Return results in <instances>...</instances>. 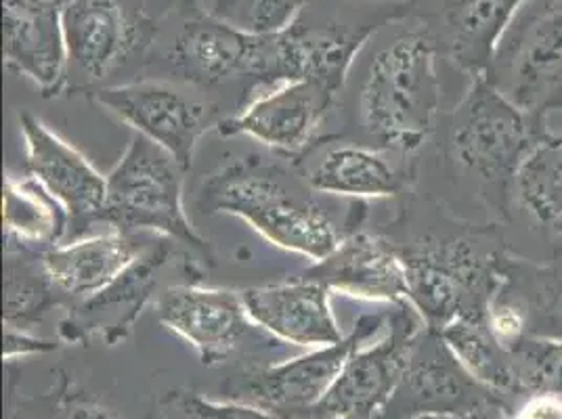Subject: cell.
<instances>
[{"mask_svg":"<svg viewBox=\"0 0 562 419\" xmlns=\"http://www.w3.org/2000/svg\"><path fill=\"white\" fill-rule=\"evenodd\" d=\"M336 99L308 80L281 82L252 97L239 114L225 117L216 131L225 137H250L299 162L322 143V126Z\"/></svg>","mask_w":562,"mask_h":419,"instance_id":"cell-14","label":"cell"},{"mask_svg":"<svg viewBox=\"0 0 562 419\" xmlns=\"http://www.w3.org/2000/svg\"><path fill=\"white\" fill-rule=\"evenodd\" d=\"M186 168L160 145L133 135L108 177L103 223L120 231H149L175 239L211 257L209 241L198 234L183 206Z\"/></svg>","mask_w":562,"mask_h":419,"instance_id":"cell-7","label":"cell"},{"mask_svg":"<svg viewBox=\"0 0 562 419\" xmlns=\"http://www.w3.org/2000/svg\"><path fill=\"white\" fill-rule=\"evenodd\" d=\"M143 250L135 235L112 229L61 241L41 254V264L59 301L71 306L105 290Z\"/></svg>","mask_w":562,"mask_h":419,"instance_id":"cell-22","label":"cell"},{"mask_svg":"<svg viewBox=\"0 0 562 419\" xmlns=\"http://www.w3.org/2000/svg\"><path fill=\"white\" fill-rule=\"evenodd\" d=\"M235 7H237V0H214V13L221 15V18H232L235 13Z\"/></svg>","mask_w":562,"mask_h":419,"instance_id":"cell-35","label":"cell"},{"mask_svg":"<svg viewBox=\"0 0 562 419\" xmlns=\"http://www.w3.org/2000/svg\"><path fill=\"white\" fill-rule=\"evenodd\" d=\"M483 390L447 349L439 331L426 327L386 407L414 416H467L479 409Z\"/></svg>","mask_w":562,"mask_h":419,"instance_id":"cell-20","label":"cell"},{"mask_svg":"<svg viewBox=\"0 0 562 419\" xmlns=\"http://www.w3.org/2000/svg\"><path fill=\"white\" fill-rule=\"evenodd\" d=\"M18 120L24 140L25 174L66 210V241L91 235V227L103 223L108 177L80 149L50 131L41 117L22 112Z\"/></svg>","mask_w":562,"mask_h":419,"instance_id":"cell-12","label":"cell"},{"mask_svg":"<svg viewBox=\"0 0 562 419\" xmlns=\"http://www.w3.org/2000/svg\"><path fill=\"white\" fill-rule=\"evenodd\" d=\"M418 419H449L447 416H420Z\"/></svg>","mask_w":562,"mask_h":419,"instance_id":"cell-37","label":"cell"},{"mask_svg":"<svg viewBox=\"0 0 562 419\" xmlns=\"http://www.w3.org/2000/svg\"><path fill=\"white\" fill-rule=\"evenodd\" d=\"M55 2H59V4H64V7H66L70 0H55Z\"/></svg>","mask_w":562,"mask_h":419,"instance_id":"cell-39","label":"cell"},{"mask_svg":"<svg viewBox=\"0 0 562 419\" xmlns=\"http://www.w3.org/2000/svg\"><path fill=\"white\" fill-rule=\"evenodd\" d=\"M317 147L322 154L305 170L315 193L366 202L395 197L409 183V172L393 166L372 145L322 140Z\"/></svg>","mask_w":562,"mask_h":419,"instance_id":"cell-23","label":"cell"},{"mask_svg":"<svg viewBox=\"0 0 562 419\" xmlns=\"http://www.w3.org/2000/svg\"><path fill=\"white\" fill-rule=\"evenodd\" d=\"M557 112H562V105L559 107V110H557ZM552 135H559V133H552Z\"/></svg>","mask_w":562,"mask_h":419,"instance_id":"cell-40","label":"cell"},{"mask_svg":"<svg viewBox=\"0 0 562 419\" xmlns=\"http://www.w3.org/2000/svg\"><path fill=\"white\" fill-rule=\"evenodd\" d=\"M4 250L43 254L66 241L68 214L32 177L4 174L2 189Z\"/></svg>","mask_w":562,"mask_h":419,"instance_id":"cell-25","label":"cell"},{"mask_svg":"<svg viewBox=\"0 0 562 419\" xmlns=\"http://www.w3.org/2000/svg\"><path fill=\"white\" fill-rule=\"evenodd\" d=\"M172 254L175 250L168 239L145 248L105 290L85 303L68 306V315L59 324V336L66 342H85L99 336L110 347L124 340L151 301L158 273Z\"/></svg>","mask_w":562,"mask_h":419,"instance_id":"cell-19","label":"cell"},{"mask_svg":"<svg viewBox=\"0 0 562 419\" xmlns=\"http://www.w3.org/2000/svg\"><path fill=\"white\" fill-rule=\"evenodd\" d=\"M71 93L112 87L128 66H143L160 38L147 0H70L64 7Z\"/></svg>","mask_w":562,"mask_h":419,"instance_id":"cell-8","label":"cell"},{"mask_svg":"<svg viewBox=\"0 0 562 419\" xmlns=\"http://www.w3.org/2000/svg\"><path fill=\"white\" fill-rule=\"evenodd\" d=\"M391 313L361 315L345 340L265 370L248 372L239 386L244 396L265 409L306 411L315 409L345 370L352 352L386 331Z\"/></svg>","mask_w":562,"mask_h":419,"instance_id":"cell-13","label":"cell"},{"mask_svg":"<svg viewBox=\"0 0 562 419\" xmlns=\"http://www.w3.org/2000/svg\"><path fill=\"white\" fill-rule=\"evenodd\" d=\"M389 239L405 267L409 304L426 326L439 331L458 317L487 319L499 260L506 254L495 227L453 225Z\"/></svg>","mask_w":562,"mask_h":419,"instance_id":"cell-2","label":"cell"},{"mask_svg":"<svg viewBox=\"0 0 562 419\" xmlns=\"http://www.w3.org/2000/svg\"><path fill=\"white\" fill-rule=\"evenodd\" d=\"M177 2H179V0H177ZM177 2H175V4H177Z\"/></svg>","mask_w":562,"mask_h":419,"instance_id":"cell-41","label":"cell"},{"mask_svg":"<svg viewBox=\"0 0 562 419\" xmlns=\"http://www.w3.org/2000/svg\"><path fill=\"white\" fill-rule=\"evenodd\" d=\"M308 0H255L248 25L255 32H278L288 24Z\"/></svg>","mask_w":562,"mask_h":419,"instance_id":"cell-31","label":"cell"},{"mask_svg":"<svg viewBox=\"0 0 562 419\" xmlns=\"http://www.w3.org/2000/svg\"><path fill=\"white\" fill-rule=\"evenodd\" d=\"M311 191L305 174L301 179L280 163L248 156L212 174L200 208L237 216L269 244L319 262L338 248L347 229L336 227Z\"/></svg>","mask_w":562,"mask_h":419,"instance_id":"cell-1","label":"cell"},{"mask_svg":"<svg viewBox=\"0 0 562 419\" xmlns=\"http://www.w3.org/2000/svg\"><path fill=\"white\" fill-rule=\"evenodd\" d=\"M179 405L189 419H273V416L252 405L216 403L193 395L181 396Z\"/></svg>","mask_w":562,"mask_h":419,"instance_id":"cell-30","label":"cell"},{"mask_svg":"<svg viewBox=\"0 0 562 419\" xmlns=\"http://www.w3.org/2000/svg\"><path fill=\"white\" fill-rule=\"evenodd\" d=\"M4 66L36 84L43 97L68 93L64 4L55 0H2Z\"/></svg>","mask_w":562,"mask_h":419,"instance_id":"cell-17","label":"cell"},{"mask_svg":"<svg viewBox=\"0 0 562 419\" xmlns=\"http://www.w3.org/2000/svg\"><path fill=\"white\" fill-rule=\"evenodd\" d=\"M460 419H495L490 414H485V411H481V409H474V411H470L467 416H462Z\"/></svg>","mask_w":562,"mask_h":419,"instance_id":"cell-36","label":"cell"},{"mask_svg":"<svg viewBox=\"0 0 562 419\" xmlns=\"http://www.w3.org/2000/svg\"><path fill=\"white\" fill-rule=\"evenodd\" d=\"M497 273L493 296L515 308L525 333L562 340V267L504 254Z\"/></svg>","mask_w":562,"mask_h":419,"instance_id":"cell-24","label":"cell"},{"mask_svg":"<svg viewBox=\"0 0 562 419\" xmlns=\"http://www.w3.org/2000/svg\"><path fill=\"white\" fill-rule=\"evenodd\" d=\"M154 313L158 321L183 338L206 365L227 359L252 326L239 292L193 283L162 290L154 303Z\"/></svg>","mask_w":562,"mask_h":419,"instance_id":"cell-18","label":"cell"},{"mask_svg":"<svg viewBox=\"0 0 562 419\" xmlns=\"http://www.w3.org/2000/svg\"><path fill=\"white\" fill-rule=\"evenodd\" d=\"M554 229H557V231L562 235V218L561 220H557V223H554Z\"/></svg>","mask_w":562,"mask_h":419,"instance_id":"cell-38","label":"cell"},{"mask_svg":"<svg viewBox=\"0 0 562 419\" xmlns=\"http://www.w3.org/2000/svg\"><path fill=\"white\" fill-rule=\"evenodd\" d=\"M508 356L520 388L562 396V340L527 336Z\"/></svg>","mask_w":562,"mask_h":419,"instance_id":"cell-29","label":"cell"},{"mask_svg":"<svg viewBox=\"0 0 562 419\" xmlns=\"http://www.w3.org/2000/svg\"><path fill=\"white\" fill-rule=\"evenodd\" d=\"M527 0H416L414 15L439 55L472 78L485 76L504 32Z\"/></svg>","mask_w":562,"mask_h":419,"instance_id":"cell-16","label":"cell"},{"mask_svg":"<svg viewBox=\"0 0 562 419\" xmlns=\"http://www.w3.org/2000/svg\"><path fill=\"white\" fill-rule=\"evenodd\" d=\"M4 327L25 329L61 303L41 264V254L4 250Z\"/></svg>","mask_w":562,"mask_h":419,"instance_id":"cell-28","label":"cell"},{"mask_svg":"<svg viewBox=\"0 0 562 419\" xmlns=\"http://www.w3.org/2000/svg\"><path fill=\"white\" fill-rule=\"evenodd\" d=\"M515 419H562V396L536 393L522 403Z\"/></svg>","mask_w":562,"mask_h":419,"instance_id":"cell-33","label":"cell"},{"mask_svg":"<svg viewBox=\"0 0 562 419\" xmlns=\"http://www.w3.org/2000/svg\"><path fill=\"white\" fill-rule=\"evenodd\" d=\"M426 327L412 304L395 306L386 331L374 344H363L352 352L328 395L313 411L328 419H366L386 407L397 390L409 352Z\"/></svg>","mask_w":562,"mask_h":419,"instance_id":"cell-11","label":"cell"},{"mask_svg":"<svg viewBox=\"0 0 562 419\" xmlns=\"http://www.w3.org/2000/svg\"><path fill=\"white\" fill-rule=\"evenodd\" d=\"M546 133L543 122L518 110L479 76L449 116L447 147L476 179L493 208L504 212L520 163Z\"/></svg>","mask_w":562,"mask_h":419,"instance_id":"cell-5","label":"cell"},{"mask_svg":"<svg viewBox=\"0 0 562 419\" xmlns=\"http://www.w3.org/2000/svg\"><path fill=\"white\" fill-rule=\"evenodd\" d=\"M485 78L543 122L562 105V0H527L504 32Z\"/></svg>","mask_w":562,"mask_h":419,"instance_id":"cell-9","label":"cell"},{"mask_svg":"<svg viewBox=\"0 0 562 419\" xmlns=\"http://www.w3.org/2000/svg\"><path fill=\"white\" fill-rule=\"evenodd\" d=\"M439 336L464 367V372L485 390L504 393L520 388L510 356L493 338L487 319L458 317L441 327Z\"/></svg>","mask_w":562,"mask_h":419,"instance_id":"cell-26","label":"cell"},{"mask_svg":"<svg viewBox=\"0 0 562 419\" xmlns=\"http://www.w3.org/2000/svg\"><path fill=\"white\" fill-rule=\"evenodd\" d=\"M57 349V344L30 336L25 329L20 327H7L4 331V359L11 361L15 356H25L34 352H47V350Z\"/></svg>","mask_w":562,"mask_h":419,"instance_id":"cell-32","label":"cell"},{"mask_svg":"<svg viewBox=\"0 0 562 419\" xmlns=\"http://www.w3.org/2000/svg\"><path fill=\"white\" fill-rule=\"evenodd\" d=\"M437 57L422 25L375 53L357 97V117L372 147L412 156L430 137L441 112Z\"/></svg>","mask_w":562,"mask_h":419,"instance_id":"cell-4","label":"cell"},{"mask_svg":"<svg viewBox=\"0 0 562 419\" xmlns=\"http://www.w3.org/2000/svg\"><path fill=\"white\" fill-rule=\"evenodd\" d=\"M414 9L416 0H308L273 32L269 87L308 80L338 97L370 38Z\"/></svg>","mask_w":562,"mask_h":419,"instance_id":"cell-3","label":"cell"},{"mask_svg":"<svg viewBox=\"0 0 562 419\" xmlns=\"http://www.w3.org/2000/svg\"><path fill=\"white\" fill-rule=\"evenodd\" d=\"M366 214L363 202L352 204L342 241L328 258L313 262L305 275L322 281L331 294L391 306L409 304L403 260L386 235L361 229Z\"/></svg>","mask_w":562,"mask_h":419,"instance_id":"cell-15","label":"cell"},{"mask_svg":"<svg viewBox=\"0 0 562 419\" xmlns=\"http://www.w3.org/2000/svg\"><path fill=\"white\" fill-rule=\"evenodd\" d=\"M188 87L179 80L137 78L103 87L91 99L189 170L200 140L218 128L223 117L216 103Z\"/></svg>","mask_w":562,"mask_h":419,"instance_id":"cell-10","label":"cell"},{"mask_svg":"<svg viewBox=\"0 0 562 419\" xmlns=\"http://www.w3.org/2000/svg\"><path fill=\"white\" fill-rule=\"evenodd\" d=\"M70 419H116L103 405L97 403H78L70 411Z\"/></svg>","mask_w":562,"mask_h":419,"instance_id":"cell-34","label":"cell"},{"mask_svg":"<svg viewBox=\"0 0 562 419\" xmlns=\"http://www.w3.org/2000/svg\"><path fill=\"white\" fill-rule=\"evenodd\" d=\"M522 208L538 223L562 218V133H546L520 163L515 179Z\"/></svg>","mask_w":562,"mask_h":419,"instance_id":"cell-27","label":"cell"},{"mask_svg":"<svg viewBox=\"0 0 562 419\" xmlns=\"http://www.w3.org/2000/svg\"><path fill=\"white\" fill-rule=\"evenodd\" d=\"M239 294L252 326L281 342L313 350L345 340L329 304L331 292L322 281L305 275L303 280L248 287Z\"/></svg>","mask_w":562,"mask_h":419,"instance_id":"cell-21","label":"cell"},{"mask_svg":"<svg viewBox=\"0 0 562 419\" xmlns=\"http://www.w3.org/2000/svg\"><path fill=\"white\" fill-rule=\"evenodd\" d=\"M166 18L175 27L162 59L175 80L212 89L241 78L250 82V93L269 87L273 32L234 25L200 0H179Z\"/></svg>","mask_w":562,"mask_h":419,"instance_id":"cell-6","label":"cell"}]
</instances>
